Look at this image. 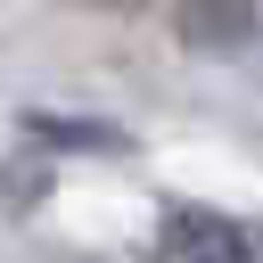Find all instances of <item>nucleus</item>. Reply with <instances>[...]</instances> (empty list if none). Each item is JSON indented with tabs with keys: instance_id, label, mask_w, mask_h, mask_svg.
I'll return each mask as SVG.
<instances>
[{
	"instance_id": "3",
	"label": "nucleus",
	"mask_w": 263,
	"mask_h": 263,
	"mask_svg": "<svg viewBox=\"0 0 263 263\" xmlns=\"http://www.w3.org/2000/svg\"><path fill=\"white\" fill-rule=\"evenodd\" d=\"M181 41L189 49H247V41H263V0H181Z\"/></svg>"
},
{
	"instance_id": "4",
	"label": "nucleus",
	"mask_w": 263,
	"mask_h": 263,
	"mask_svg": "<svg viewBox=\"0 0 263 263\" xmlns=\"http://www.w3.org/2000/svg\"><path fill=\"white\" fill-rule=\"evenodd\" d=\"M82 8H115V16H148L156 0H82Z\"/></svg>"
},
{
	"instance_id": "2",
	"label": "nucleus",
	"mask_w": 263,
	"mask_h": 263,
	"mask_svg": "<svg viewBox=\"0 0 263 263\" xmlns=\"http://www.w3.org/2000/svg\"><path fill=\"white\" fill-rule=\"evenodd\" d=\"M16 132L33 148H49V156H132V132L107 123V115H49V107H33V115H16Z\"/></svg>"
},
{
	"instance_id": "1",
	"label": "nucleus",
	"mask_w": 263,
	"mask_h": 263,
	"mask_svg": "<svg viewBox=\"0 0 263 263\" xmlns=\"http://www.w3.org/2000/svg\"><path fill=\"white\" fill-rule=\"evenodd\" d=\"M148 263H263V222L230 214V205H189L181 197V205L156 214Z\"/></svg>"
}]
</instances>
